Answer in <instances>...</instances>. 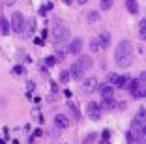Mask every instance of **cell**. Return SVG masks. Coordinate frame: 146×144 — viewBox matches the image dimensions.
<instances>
[{"mask_svg":"<svg viewBox=\"0 0 146 144\" xmlns=\"http://www.w3.org/2000/svg\"><path fill=\"white\" fill-rule=\"evenodd\" d=\"M114 58L118 68H129L133 64V45L129 41H120L114 51Z\"/></svg>","mask_w":146,"mask_h":144,"instance_id":"6da1fadb","label":"cell"},{"mask_svg":"<svg viewBox=\"0 0 146 144\" xmlns=\"http://www.w3.org/2000/svg\"><path fill=\"white\" fill-rule=\"evenodd\" d=\"M9 25H11V30H13V32H23V30H25V25H26L25 15H23L21 11H15V13L11 15V21H9Z\"/></svg>","mask_w":146,"mask_h":144,"instance_id":"7a4b0ae2","label":"cell"},{"mask_svg":"<svg viewBox=\"0 0 146 144\" xmlns=\"http://www.w3.org/2000/svg\"><path fill=\"white\" fill-rule=\"evenodd\" d=\"M146 125V110L144 109H141L137 112V116H135V120H133V127H131V131L135 133V135L139 137V133H141V129Z\"/></svg>","mask_w":146,"mask_h":144,"instance_id":"3957f363","label":"cell"},{"mask_svg":"<svg viewBox=\"0 0 146 144\" xmlns=\"http://www.w3.org/2000/svg\"><path fill=\"white\" fill-rule=\"evenodd\" d=\"M86 114L90 116V120L98 122L99 116H101V105L96 103V101H88V105H86Z\"/></svg>","mask_w":146,"mask_h":144,"instance_id":"277c9868","label":"cell"},{"mask_svg":"<svg viewBox=\"0 0 146 144\" xmlns=\"http://www.w3.org/2000/svg\"><path fill=\"white\" fill-rule=\"evenodd\" d=\"M52 38H54L56 43H60V41H64V39H68V38H69V30H68V26H64V25H56L54 30H52Z\"/></svg>","mask_w":146,"mask_h":144,"instance_id":"5b68a950","label":"cell"},{"mask_svg":"<svg viewBox=\"0 0 146 144\" xmlns=\"http://www.w3.org/2000/svg\"><path fill=\"white\" fill-rule=\"evenodd\" d=\"M81 90L84 94H92V92H96L98 90V81H96L94 77H86V79H82V82H81Z\"/></svg>","mask_w":146,"mask_h":144,"instance_id":"8992f818","label":"cell"},{"mask_svg":"<svg viewBox=\"0 0 146 144\" xmlns=\"http://www.w3.org/2000/svg\"><path fill=\"white\" fill-rule=\"evenodd\" d=\"M109 81H111V84L114 86V88H122V86H125V77L124 75H118V73H109Z\"/></svg>","mask_w":146,"mask_h":144,"instance_id":"52a82bcc","label":"cell"},{"mask_svg":"<svg viewBox=\"0 0 146 144\" xmlns=\"http://www.w3.org/2000/svg\"><path fill=\"white\" fill-rule=\"evenodd\" d=\"M75 64H77L79 68H81L82 73H88V69L92 68V58H90V56H81V58H79Z\"/></svg>","mask_w":146,"mask_h":144,"instance_id":"ba28073f","label":"cell"},{"mask_svg":"<svg viewBox=\"0 0 146 144\" xmlns=\"http://www.w3.org/2000/svg\"><path fill=\"white\" fill-rule=\"evenodd\" d=\"M54 125L58 129H68L69 127V118L66 114H56L54 116Z\"/></svg>","mask_w":146,"mask_h":144,"instance_id":"9c48e42d","label":"cell"},{"mask_svg":"<svg viewBox=\"0 0 146 144\" xmlns=\"http://www.w3.org/2000/svg\"><path fill=\"white\" fill-rule=\"evenodd\" d=\"M98 92L101 96V99H107V98H112L114 90H112V84H101V86H98Z\"/></svg>","mask_w":146,"mask_h":144,"instance_id":"30bf717a","label":"cell"},{"mask_svg":"<svg viewBox=\"0 0 146 144\" xmlns=\"http://www.w3.org/2000/svg\"><path fill=\"white\" fill-rule=\"evenodd\" d=\"M81 49H82V39L81 38H75L71 43H69L68 52H71V54H79V52H81Z\"/></svg>","mask_w":146,"mask_h":144,"instance_id":"8fae6325","label":"cell"},{"mask_svg":"<svg viewBox=\"0 0 146 144\" xmlns=\"http://www.w3.org/2000/svg\"><path fill=\"white\" fill-rule=\"evenodd\" d=\"M98 41H99V45H101V49H107V47L111 45V32H107V30H103V32L99 34Z\"/></svg>","mask_w":146,"mask_h":144,"instance_id":"7c38bea8","label":"cell"},{"mask_svg":"<svg viewBox=\"0 0 146 144\" xmlns=\"http://www.w3.org/2000/svg\"><path fill=\"white\" fill-rule=\"evenodd\" d=\"M0 32H2V36H8L11 32V25L6 17H0Z\"/></svg>","mask_w":146,"mask_h":144,"instance_id":"4fadbf2b","label":"cell"},{"mask_svg":"<svg viewBox=\"0 0 146 144\" xmlns=\"http://www.w3.org/2000/svg\"><path fill=\"white\" fill-rule=\"evenodd\" d=\"M125 8H127V11L131 13V15H137V13H139L137 0H125Z\"/></svg>","mask_w":146,"mask_h":144,"instance_id":"5bb4252c","label":"cell"},{"mask_svg":"<svg viewBox=\"0 0 146 144\" xmlns=\"http://www.w3.org/2000/svg\"><path fill=\"white\" fill-rule=\"evenodd\" d=\"M69 75H71V79H82V75H84V73L81 71V68H79L77 64H73L71 68H69Z\"/></svg>","mask_w":146,"mask_h":144,"instance_id":"9a60e30c","label":"cell"},{"mask_svg":"<svg viewBox=\"0 0 146 144\" xmlns=\"http://www.w3.org/2000/svg\"><path fill=\"white\" fill-rule=\"evenodd\" d=\"M133 98H137V99H141V98H146V84H141L137 90H135L133 94H131Z\"/></svg>","mask_w":146,"mask_h":144,"instance_id":"2e32d148","label":"cell"},{"mask_svg":"<svg viewBox=\"0 0 146 144\" xmlns=\"http://www.w3.org/2000/svg\"><path fill=\"white\" fill-rule=\"evenodd\" d=\"M125 84H127V88H129V94H133L135 90H137L139 86L142 84V82L139 81V79H133V81H129V82H125Z\"/></svg>","mask_w":146,"mask_h":144,"instance_id":"e0dca14e","label":"cell"},{"mask_svg":"<svg viewBox=\"0 0 146 144\" xmlns=\"http://www.w3.org/2000/svg\"><path fill=\"white\" fill-rule=\"evenodd\" d=\"M139 38L146 39V19H142V21L139 23Z\"/></svg>","mask_w":146,"mask_h":144,"instance_id":"ac0fdd59","label":"cell"},{"mask_svg":"<svg viewBox=\"0 0 146 144\" xmlns=\"http://www.w3.org/2000/svg\"><path fill=\"white\" fill-rule=\"evenodd\" d=\"M112 4H114V0H99V8L103 9V11L111 9V8H112Z\"/></svg>","mask_w":146,"mask_h":144,"instance_id":"d6986e66","label":"cell"},{"mask_svg":"<svg viewBox=\"0 0 146 144\" xmlns=\"http://www.w3.org/2000/svg\"><path fill=\"white\" fill-rule=\"evenodd\" d=\"M116 103L112 101V98H107V99H101V107H105V109H112Z\"/></svg>","mask_w":146,"mask_h":144,"instance_id":"ffe728a7","label":"cell"},{"mask_svg":"<svg viewBox=\"0 0 146 144\" xmlns=\"http://www.w3.org/2000/svg\"><path fill=\"white\" fill-rule=\"evenodd\" d=\"M86 19H88V23H96L99 19L98 11H90V13H86Z\"/></svg>","mask_w":146,"mask_h":144,"instance_id":"44dd1931","label":"cell"},{"mask_svg":"<svg viewBox=\"0 0 146 144\" xmlns=\"http://www.w3.org/2000/svg\"><path fill=\"white\" fill-rule=\"evenodd\" d=\"M68 107H69V110H71L73 114H75V118H79V109H77V105H75L73 101H69V103H68Z\"/></svg>","mask_w":146,"mask_h":144,"instance_id":"7402d4cb","label":"cell"},{"mask_svg":"<svg viewBox=\"0 0 146 144\" xmlns=\"http://www.w3.org/2000/svg\"><path fill=\"white\" fill-rule=\"evenodd\" d=\"M90 49H92V51H94V52H98L99 49H101V45H99L98 38H96V39H92V43H90Z\"/></svg>","mask_w":146,"mask_h":144,"instance_id":"603a6c76","label":"cell"},{"mask_svg":"<svg viewBox=\"0 0 146 144\" xmlns=\"http://www.w3.org/2000/svg\"><path fill=\"white\" fill-rule=\"evenodd\" d=\"M69 79H71V75H69V71H62V73H60V81H62V82H68Z\"/></svg>","mask_w":146,"mask_h":144,"instance_id":"cb8c5ba5","label":"cell"},{"mask_svg":"<svg viewBox=\"0 0 146 144\" xmlns=\"http://www.w3.org/2000/svg\"><path fill=\"white\" fill-rule=\"evenodd\" d=\"M139 140H142V142H146V125L141 129V133H139Z\"/></svg>","mask_w":146,"mask_h":144,"instance_id":"d4e9b609","label":"cell"},{"mask_svg":"<svg viewBox=\"0 0 146 144\" xmlns=\"http://www.w3.org/2000/svg\"><path fill=\"white\" fill-rule=\"evenodd\" d=\"M45 64H47V66H54L56 58H54V56H47V58H45Z\"/></svg>","mask_w":146,"mask_h":144,"instance_id":"484cf974","label":"cell"},{"mask_svg":"<svg viewBox=\"0 0 146 144\" xmlns=\"http://www.w3.org/2000/svg\"><path fill=\"white\" fill-rule=\"evenodd\" d=\"M23 71H25V68H23V66H13V73H15V75H21Z\"/></svg>","mask_w":146,"mask_h":144,"instance_id":"4316f807","label":"cell"},{"mask_svg":"<svg viewBox=\"0 0 146 144\" xmlns=\"http://www.w3.org/2000/svg\"><path fill=\"white\" fill-rule=\"evenodd\" d=\"M90 142H94V133H90V135L84 139V144H90Z\"/></svg>","mask_w":146,"mask_h":144,"instance_id":"83f0119b","label":"cell"},{"mask_svg":"<svg viewBox=\"0 0 146 144\" xmlns=\"http://www.w3.org/2000/svg\"><path fill=\"white\" fill-rule=\"evenodd\" d=\"M26 90H28V94H30L32 90H34V82H32V81L28 82V84H26Z\"/></svg>","mask_w":146,"mask_h":144,"instance_id":"f1b7e54d","label":"cell"},{"mask_svg":"<svg viewBox=\"0 0 146 144\" xmlns=\"http://www.w3.org/2000/svg\"><path fill=\"white\" fill-rule=\"evenodd\" d=\"M51 88H52V92H58V84L54 81H51Z\"/></svg>","mask_w":146,"mask_h":144,"instance_id":"f546056e","label":"cell"},{"mask_svg":"<svg viewBox=\"0 0 146 144\" xmlns=\"http://www.w3.org/2000/svg\"><path fill=\"white\" fill-rule=\"evenodd\" d=\"M139 81H141V82H144V81H146V71H142L141 75H139Z\"/></svg>","mask_w":146,"mask_h":144,"instance_id":"4dcf8cb0","label":"cell"},{"mask_svg":"<svg viewBox=\"0 0 146 144\" xmlns=\"http://www.w3.org/2000/svg\"><path fill=\"white\" fill-rule=\"evenodd\" d=\"M109 135H111V133H109L107 129H105V131H103V140H105V142H107V140H109Z\"/></svg>","mask_w":146,"mask_h":144,"instance_id":"1f68e13d","label":"cell"},{"mask_svg":"<svg viewBox=\"0 0 146 144\" xmlns=\"http://www.w3.org/2000/svg\"><path fill=\"white\" fill-rule=\"evenodd\" d=\"M34 43H36V45H43V38H36Z\"/></svg>","mask_w":146,"mask_h":144,"instance_id":"d6a6232c","label":"cell"},{"mask_svg":"<svg viewBox=\"0 0 146 144\" xmlns=\"http://www.w3.org/2000/svg\"><path fill=\"white\" fill-rule=\"evenodd\" d=\"M64 96L66 98H71V90H64Z\"/></svg>","mask_w":146,"mask_h":144,"instance_id":"836d02e7","label":"cell"},{"mask_svg":"<svg viewBox=\"0 0 146 144\" xmlns=\"http://www.w3.org/2000/svg\"><path fill=\"white\" fill-rule=\"evenodd\" d=\"M47 13V8H39V15H45Z\"/></svg>","mask_w":146,"mask_h":144,"instance_id":"e575fe53","label":"cell"},{"mask_svg":"<svg viewBox=\"0 0 146 144\" xmlns=\"http://www.w3.org/2000/svg\"><path fill=\"white\" fill-rule=\"evenodd\" d=\"M15 2H17V0H8L6 4H8V6H11V4H15Z\"/></svg>","mask_w":146,"mask_h":144,"instance_id":"d590c367","label":"cell"},{"mask_svg":"<svg viewBox=\"0 0 146 144\" xmlns=\"http://www.w3.org/2000/svg\"><path fill=\"white\" fill-rule=\"evenodd\" d=\"M79 4H84V2H88V0H77Z\"/></svg>","mask_w":146,"mask_h":144,"instance_id":"8d00e7d4","label":"cell"},{"mask_svg":"<svg viewBox=\"0 0 146 144\" xmlns=\"http://www.w3.org/2000/svg\"><path fill=\"white\" fill-rule=\"evenodd\" d=\"M64 2H66V4H71V2H73V0H64Z\"/></svg>","mask_w":146,"mask_h":144,"instance_id":"74e56055","label":"cell"},{"mask_svg":"<svg viewBox=\"0 0 146 144\" xmlns=\"http://www.w3.org/2000/svg\"><path fill=\"white\" fill-rule=\"evenodd\" d=\"M137 144H146V142H142V140H139V142H137Z\"/></svg>","mask_w":146,"mask_h":144,"instance_id":"f35d334b","label":"cell"}]
</instances>
